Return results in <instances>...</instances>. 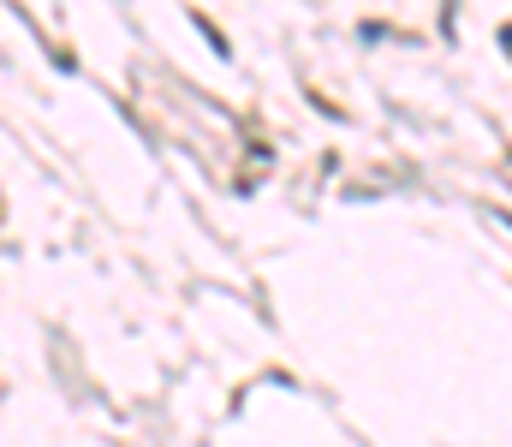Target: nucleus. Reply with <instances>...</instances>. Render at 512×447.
Instances as JSON below:
<instances>
[]
</instances>
